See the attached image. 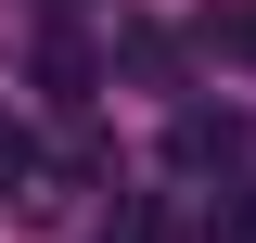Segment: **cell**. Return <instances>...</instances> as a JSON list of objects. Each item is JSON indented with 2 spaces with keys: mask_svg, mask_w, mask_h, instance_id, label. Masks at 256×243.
I'll return each instance as SVG.
<instances>
[{
  "mask_svg": "<svg viewBox=\"0 0 256 243\" xmlns=\"http://www.w3.org/2000/svg\"><path fill=\"white\" fill-rule=\"evenodd\" d=\"M166 154H180V166H230V154H244V116H180Z\"/></svg>",
  "mask_w": 256,
  "mask_h": 243,
  "instance_id": "6da1fadb",
  "label": "cell"
},
{
  "mask_svg": "<svg viewBox=\"0 0 256 243\" xmlns=\"http://www.w3.org/2000/svg\"><path fill=\"white\" fill-rule=\"evenodd\" d=\"M26 180H38V128H26V116H0V192H26Z\"/></svg>",
  "mask_w": 256,
  "mask_h": 243,
  "instance_id": "7a4b0ae2",
  "label": "cell"
},
{
  "mask_svg": "<svg viewBox=\"0 0 256 243\" xmlns=\"http://www.w3.org/2000/svg\"><path fill=\"white\" fill-rule=\"evenodd\" d=\"M102 243H166V205H141V192H128V205H116V230H102Z\"/></svg>",
  "mask_w": 256,
  "mask_h": 243,
  "instance_id": "3957f363",
  "label": "cell"
},
{
  "mask_svg": "<svg viewBox=\"0 0 256 243\" xmlns=\"http://www.w3.org/2000/svg\"><path fill=\"white\" fill-rule=\"evenodd\" d=\"M218 38H230V52L256 64V0H230V13H218Z\"/></svg>",
  "mask_w": 256,
  "mask_h": 243,
  "instance_id": "277c9868",
  "label": "cell"
}]
</instances>
